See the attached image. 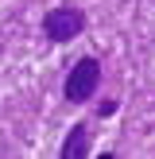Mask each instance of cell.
<instances>
[{
	"instance_id": "cell-1",
	"label": "cell",
	"mask_w": 155,
	"mask_h": 159,
	"mask_svg": "<svg viewBox=\"0 0 155 159\" xmlns=\"http://www.w3.org/2000/svg\"><path fill=\"white\" fill-rule=\"evenodd\" d=\"M85 31V12L78 4H58V8H46L43 16V39L51 43H70Z\"/></svg>"
},
{
	"instance_id": "cell-2",
	"label": "cell",
	"mask_w": 155,
	"mask_h": 159,
	"mask_svg": "<svg viewBox=\"0 0 155 159\" xmlns=\"http://www.w3.org/2000/svg\"><path fill=\"white\" fill-rule=\"evenodd\" d=\"M97 82H101V62L93 58V54H85V58H78L74 66H70L66 85H62V97H66L70 105H82V101H89L93 93H97Z\"/></svg>"
},
{
	"instance_id": "cell-3",
	"label": "cell",
	"mask_w": 155,
	"mask_h": 159,
	"mask_svg": "<svg viewBox=\"0 0 155 159\" xmlns=\"http://www.w3.org/2000/svg\"><path fill=\"white\" fill-rule=\"evenodd\" d=\"M89 152H93V144H89V124L85 120H78L74 128L66 132V140H62V159H89Z\"/></svg>"
}]
</instances>
